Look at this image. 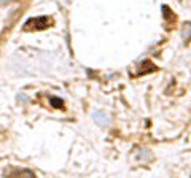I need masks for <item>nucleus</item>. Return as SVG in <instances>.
<instances>
[{
  "instance_id": "nucleus-1",
  "label": "nucleus",
  "mask_w": 191,
  "mask_h": 178,
  "mask_svg": "<svg viewBox=\"0 0 191 178\" xmlns=\"http://www.w3.org/2000/svg\"><path fill=\"white\" fill-rule=\"evenodd\" d=\"M94 119H96V121H99L100 124H107V123H108V118H105V115H104L102 112L94 113Z\"/></svg>"
},
{
  "instance_id": "nucleus-2",
  "label": "nucleus",
  "mask_w": 191,
  "mask_h": 178,
  "mask_svg": "<svg viewBox=\"0 0 191 178\" xmlns=\"http://www.w3.org/2000/svg\"><path fill=\"white\" fill-rule=\"evenodd\" d=\"M51 102H53L54 103V107H59V108H62V100H61V99H56V97H53V99H51Z\"/></svg>"
}]
</instances>
